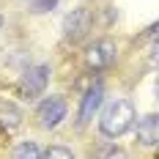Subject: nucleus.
Wrapping results in <instances>:
<instances>
[{"instance_id": "obj_1", "label": "nucleus", "mask_w": 159, "mask_h": 159, "mask_svg": "<svg viewBox=\"0 0 159 159\" xmlns=\"http://www.w3.org/2000/svg\"><path fill=\"white\" fill-rule=\"evenodd\" d=\"M134 118H137L134 104L129 99H115V102H110L104 107L102 118H99V129H102L104 137H121L134 126Z\"/></svg>"}, {"instance_id": "obj_2", "label": "nucleus", "mask_w": 159, "mask_h": 159, "mask_svg": "<svg viewBox=\"0 0 159 159\" xmlns=\"http://www.w3.org/2000/svg\"><path fill=\"white\" fill-rule=\"evenodd\" d=\"M49 80V66H30L25 69V74L19 80V96L22 99H36V96L44 93Z\"/></svg>"}, {"instance_id": "obj_3", "label": "nucleus", "mask_w": 159, "mask_h": 159, "mask_svg": "<svg viewBox=\"0 0 159 159\" xmlns=\"http://www.w3.org/2000/svg\"><path fill=\"white\" fill-rule=\"evenodd\" d=\"M115 41H110V39H99V41H93L91 47L85 49V63H88V69H93V71H102V69H107V66L115 61Z\"/></svg>"}, {"instance_id": "obj_4", "label": "nucleus", "mask_w": 159, "mask_h": 159, "mask_svg": "<svg viewBox=\"0 0 159 159\" xmlns=\"http://www.w3.org/2000/svg\"><path fill=\"white\" fill-rule=\"evenodd\" d=\"M36 118H39V124H41L44 129H55L66 118V102L61 99V96H47L44 102H39Z\"/></svg>"}, {"instance_id": "obj_5", "label": "nucleus", "mask_w": 159, "mask_h": 159, "mask_svg": "<svg viewBox=\"0 0 159 159\" xmlns=\"http://www.w3.org/2000/svg\"><path fill=\"white\" fill-rule=\"evenodd\" d=\"M88 30H91V11L88 8H74L63 19V33L71 44H80L88 36Z\"/></svg>"}, {"instance_id": "obj_6", "label": "nucleus", "mask_w": 159, "mask_h": 159, "mask_svg": "<svg viewBox=\"0 0 159 159\" xmlns=\"http://www.w3.org/2000/svg\"><path fill=\"white\" fill-rule=\"evenodd\" d=\"M137 143L140 145H159V112H151L137 121Z\"/></svg>"}, {"instance_id": "obj_7", "label": "nucleus", "mask_w": 159, "mask_h": 159, "mask_svg": "<svg viewBox=\"0 0 159 159\" xmlns=\"http://www.w3.org/2000/svg\"><path fill=\"white\" fill-rule=\"evenodd\" d=\"M102 96H104V91H102L99 82L91 85V88L85 91L82 102H80V112H77V121H80V124H88V121L93 118V112L99 110V104H102Z\"/></svg>"}, {"instance_id": "obj_8", "label": "nucleus", "mask_w": 159, "mask_h": 159, "mask_svg": "<svg viewBox=\"0 0 159 159\" xmlns=\"http://www.w3.org/2000/svg\"><path fill=\"white\" fill-rule=\"evenodd\" d=\"M19 124H22V112L16 110L14 104L0 107V126H3V129H16Z\"/></svg>"}, {"instance_id": "obj_9", "label": "nucleus", "mask_w": 159, "mask_h": 159, "mask_svg": "<svg viewBox=\"0 0 159 159\" xmlns=\"http://www.w3.org/2000/svg\"><path fill=\"white\" fill-rule=\"evenodd\" d=\"M14 157L16 159H39V157H44V151H41L36 143H22V145L14 148Z\"/></svg>"}, {"instance_id": "obj_10", "label": "nucleus", "mask_w": 159, "mask_h": 159, "mask_svg": "<svg viewBox=\"0 0 159 159\" xmlns=\"http://www.w3.org/2000/svg\"><path fill=\"white\" fill-rule=\"evenodd\" d=\"M47 159H71V148H63V145H49L44 151Z\"/></svg>"}, {"instance_id": "obj_11", "label": "nucleus", "mask_w": 159, "mask_h": 159, "mask_svg": "<svg viewBox=\"0 0 159 159\" xmlns=\"http://www.w3.org/2000/svg\"><path fill=\"white\" fill-rule=\"evenodd\" d=\"M55 3H58V0H30V11L41 14V11H49V8H55Z\"/></svg>"}, {"instance_id": "obj_12", "label": "nucleus", "mask_w": 159, "mask_h": 159, "mask_svg": "<svg viewBox=\"0 0 159 159\" xmlns=\"http://www.w3.org/2000/svg\"><path fill=\"white\" fill-rule=\"evenodd\" d=\"M151 63L159 66V39H157V44H154V49H151Z\"/></svg>"}, {"instance_id": "obj_13", "label": "nucleus", "mask_w": 159, "mask_h": 159, "mask_svg": "<svg viewBox=\"0 0 159 159\" xmlns=\"http://www.w3.org/2000/svg\"><path fill=\"white\" fill-rule=\"evenodd\" d=\"M151 36H154V39H159V25H154V28H151Z\"/></svg>"}, {"instance_id": "obj_14", "label": "nucleus", "mask_w": 159, "mask_h": 159, "mask_svg": "<svg viewBox=\"0 0 159 159\" xmlns=\"http://www.w3.org/2000/svg\"><path fill=\"white\" fill-rule=\"evenodd\" d=\"M157 96H159V82H157Z\"/></svg>"}, {"instance_id": "obj_15", "label": "nucleus", "mask_w": 159, "mask_h": 159, "mask_svg": "<svg viewBox=\"0 0 159 159\" xmlns=\"http://www.w3.org/2000/svg\"><path fill=\"white\" fill-rule=\"evenodd\" d=\"M0 28H3V16H0Z\"/></svg>"}]
</instances>
